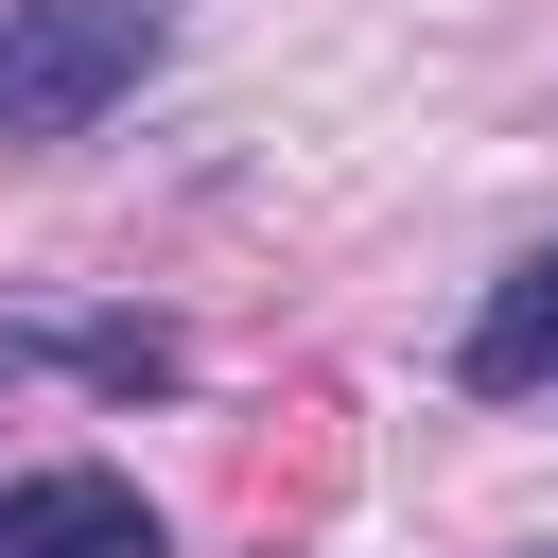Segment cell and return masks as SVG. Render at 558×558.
Listing matches in <instances>:
<instances>
[{"instance_id": "obj_2", "label": "cell", "mask_w": 558, "mask_h": 558, "mask_svg": "<svg viewBox=\"0 0 558 558\" xmlns=\"http://www.w3.org/2000/svg\"><path fill=\"white\" fill-rule=\"evenodd\" d=\"M453 384L471 401H558V244L488 279V314L453 331Z\"/></svg>"}, {"instance_id": "obj_1", "label": "cell", "mask_w": 558, "mask_h": 558, "mask_svg": "<svg viewBox=\"0 0 558 558\" xmlns=\"http://www.w3.org/2000/svg\"><path fill=\"white\" fill-rule=\"evenodd\" d=\"M157 0H0V140H70L157 70Z\"/></svg>"}, {"instance_id": "obj_4", "label": "cell", "mask_w": 558, "mask_h": 558, "mask_svg": "<svg viewBox=\"0 0 558 558\" xmlns=\"http://www.w3.org/2000/svg\"><path fill=\"white\" fill-rule=\"evenodd\" d=\"M0 558H17V488H0Z\"/></svg>"}, {"instance_id": "obj_3", "label": "cell", "mask_w": 558, "mask_h": 558, "mask_svg": "<svg viewBox=\"0 0 558 558\" xmlns=\"http://www.w3.org/2000/svg\"><path fill=\"white\" fill-rule=\"evenodd\" d=\"M17 558H174V523L122 471H35L17 488Z\"/></svg>"}]
</instances>
